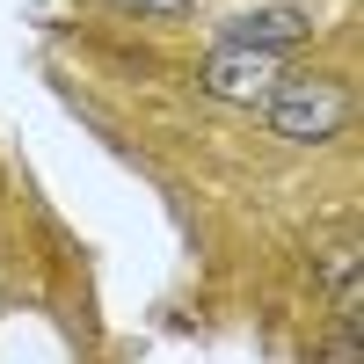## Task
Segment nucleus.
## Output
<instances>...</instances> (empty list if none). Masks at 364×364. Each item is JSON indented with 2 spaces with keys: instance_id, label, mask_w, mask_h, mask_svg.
Returning <instances> with one entry per match:
<instances>
[{
  "instance_id": "1",
  "label": "nucleus",
  "mask_w": 364,
  "mask_h": 364,
  "mask_svg": "<svg viewBox=\"0 0 364 364\" xmlns=\"http://www.w3.org/2000/svg\"><path fill=\"white\" fill-rule=\"evenodd\" d=\"M255 109H262L269 139H284V146H328V139H343V132H350V117H357L350 80H336V73H299V80H277Z\"/></svg>"
},
{
  "instance_id": "2",
  "label": "nucleus",
  "mask_w": 364,
  "mask_h": 364,
  "mask_svg": "<svg viewBox=\"0 0 364 364\" xmlns=\"http://www.w3.org/2000/svg\"><path fill=\"white\" fill-rule=\"evenodd\" d=\"M277 80H284V51H255V44H211V58L197 66L204 95L211 102H240V109H255Z\"/></svg>"
},
{
  "instance_id": "3",
  "label": "nucleus",
  "mask_w": 364,
  "mask_h": 364,
  "mask_svg": "<svg viewBox=\"0 0 364 364\" xmlns=\"http://www.w3.org/2000/svg\"><path fill=\"white\" fill-rule=\"evenodd\" d=\"M314 15L306 8H291V0H269V8H240L219 22V44H255V51H299L314 37Z\"/></svg>"
},
{
  "instance_id": "4",
  "label": "nucleus",
  "mask_w": 364,
  "mask_h": 364,
  "mask_svg": "<svg viewBox=\"0 0 364 364\" xmlns=\"http://www.w3.org/2000/svg\"><path fill=\"white\" fill-rule=\"evenodd\" d=\"M117 15H139V22H190L197 0H109Z\"/></svg>"
}]
</instances>
